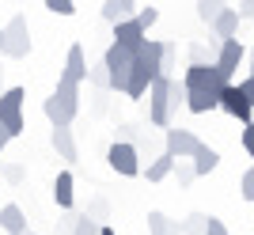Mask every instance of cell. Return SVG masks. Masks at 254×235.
<instances>
[{
  "mask_svg": "<svg viewBox=\"0 0 254 235\" xmlns=\"http://www.w3.org/2000/svg\"><path fill=\"white\" fill-rule=\"evenodd\" d=\"M0 87H4V68H0ZM0 95H4V91H0Z\"/></svg>",
  "mask_w": 254,
  "mask_h": 235,
  "instance_id": "obj_42",
  "label": "cell"
},
{
  "mask_svg": "<svg viewBox=\"0 0 254 235\" xmlns=\"http://www.w3.org/2000/svg\"><path fill=\"white\" fill-rule=\"evenodd\" d=\"M53 152L61 156L64 163H76V140H72V129H53Z\"/></svg>",
  "mask_w": 254,
  "mask_h": 235,
  "instance_id": "obj_19",
  "label": "cell"
},
{
  "mask_svg": "<svg viewBox=\"0 0 254 235\" xmlns=\"http://www.w3.org/2000/svg\"><path fill=\"white\" fill-rule=\"evenodd\" d=\"M23 99H27L23 87H8L0 95V125L8 129L11 137H19L23 129H27V121H23Z\"/></svg>",
  "mask_w": 254,
  "mask_h": 235,
  "instance_id": "obj_4",
  "label": "cell"
},
{
  "mask_svg": "<svg viewBox=\"0 0 254 235\" xmlns=\"http://www.w3.org/2000/svg\"><path fill=\"white\" fill-rule=\"evenodd\" d=\"M148 232L152 235H182L179 220H171L167 213H148Z\"/></svg>",
  "mask_w": 254,
  "mask_h": 235,
  "instance_id": "obj_22",
  "label": "cell"
},
{
  "mask_svg": "<svg viewBox=\"0 0 254 235\" xmlns=\"http://www.w3.org/2000/svg\"><path fill=\"white\" fill-rule=\"evenodd\" d=\"M239 140H243L247 156H254V121H251V125H243V137H239Z\"/></svg>",
  "mask_w": 254,
  "mask_h": 235,
  "instance_id": "obj_35",
  "label": "cell"
},
{
  "mask_svg": "<svg viewBox=\"0 0 254 235\" xmlns=\"http://www.w3.org/2000/svg\"><path fill=\"white\" fill-rule=\"evenodd\" d=\"M87 84H95V87H110V80H106V68H103V64L87 72Z\"/></svg>",
  "mask_w": 254,
  "mask_h": 235,
  "instance_id": "obj_33",
  "label": "cell"
},
{
  "mask_svg": "<svg viewBox=\"0 0 254 235\" xmlns=\"http://www.w3.org/2000/svg\"><path fill=\"white\" fill-rule=\"evenodd\" d=\"M106 163H110V171L126 175V178H137L140 175V152H137V144H129V140H114V144L106 148Z\"/></svg>",
  "mask_w": 254,
  "mask_h": 235,
  "instance_id": "obj_5",
  "label": "cell"
},
{
  "mask_svg": "<svg viewBox=\"0 0 254 235\" xmlns=\"http://www.w3.org/2000/svg\"><path fill=\"white\" fill-rule=\"evenodd\" d=\"M8 144H11V133L0 125V156H4V148H8Z\"/></svg>",
  "mask_w": 254,
  "mask_h": 235,
  "instance_id": "obj_39",
  "label": "cell"
},
{
  "mask_svg": "<svg viewBox=\"0 0 254 235\" xmlns=\"http://www.w3.org/2000/svg\"><path fill=\"white\" fill-rule=\"evenodd\" d=\"M224 8H228V4H209V0H205V4H197V19L212 27V23L220 19V11H224Z\"/></svg>",
  "mask_w": 254,
  "mask_h": 235,
  "instance_id": "obj_23",
  "label": "cell"
},
{
  "mask_svg": "<svg viewBox=\"0 0 254 235\" xmlns=\"http://www.w3.org/2000/svg\"><path fill=\"white\" fill-rule=\"evenodd\" d=\"M99 232H103V228H99V224H95V220H91L87 213H80V220H76L72 235H99Z\"/></svg>",
  "mask_w": 254,
  "mask_h": 235,
  "instance_id": "obj_27",
  "label": "cell"
},
{
  "mask_svg": "<svg viewBox=\"0 0 254 235\" xmlns=\"http://www.w3.org/2000/svg\"><path fill=\"white\" fill-rule=\"evenodd\" d=\"M247 57V46L239 42V38H232V42H220V54H216V72L232 84V72L239 68V61Z\"/></svg>",
  "mask_w": 254,
  "mask_h": 235,
  "instance_id": "obj_10",
  "label": "cell"
},
{
  "mask_svg": "<svg viewBox=\"0 0 254 235\" xmlns=\"http://www.w3.org/2000/svg\"><path fill=\"white\" fill-rule=\"evenodd\" d=\"M46 8H50L53 15H72L76 4H72V0H46Z\"/></svg>",
  "mask_w": 254,
  "mask_h": 235,
  "instance_id": "obj_31",
  "label": "cell"
},
{
  "mask_svg": "<svg viewBox=\"0 0 254 235\" xmlns=\"http://www.w3.org/2000/svg\"><path fill=\"white\" fill-rule=\"evenodd\" d=\"M251 76H254V54H251Z\"/></svg>",
  "mask_w": 254,
  "mask_h": 235,
  "instance_id": "obj_43",
  "label": "cell"
},
{
  "mask_svg": "<svg viewBox=\"0 0 254 235\" xmlns=\"http://www.w3.org/2000/svg\"><path fill=\"white\" fill-rule=\"evenodd\" d=\"M156 19H159V8H152V4L137 11V27H140L144 34H148V27H156Z\"/></svg>",
  "mask_w": 254,
  "mask_h": 235,
  "instance_id": "obj_26",
  "label": "cell"
},
{
  "mask_svg": "<svg viewBox=\"0 0 254 235\" xmlns=\"http://www.w3.org/2000/svg\"><path fill=\"white\" fill-rule=\"evenodd\" d=\"M186 110H190V114L220 110V95H216V91H186Z\"/></svg>",
  "mask_w": 254,
  "mask_h": 235,
  "instance_id": "obj_18",
  "label": "cell"
},
{
  "mask_svg": "<svg viewBox=\"0 0 254 235\" xmlns=\"http://www.w3.org/2000/svg\"><path fill=\"white\" fill-rule=\"evenodd\" d=\"M182 84H186V91H216L220 95L228 87V80L216 72V64H190L186 76H182Z\"/></svg>",
  "mask_w": 254,
  "mask_h": 235,
  "instance_id": "obj_7",
  "label": "cell"
},
{
  "mask_svg": "<svg viewBox=\"0 0 254 235\" xmlns=\"http://www.w3.org/2000/svg\"><path fill=\"white\" fill-rule=\"evenodd\" d=\"M239 91H243V95H247V103L254 107V76H247L243 84H239Z\"/></svg>",
  "mask_w": 254,
  "mask_h": 235,
  "instance_id": "obj_38",
  "label": "cell"
},
{
  "mask_svg": "<svg viewBox=\"0 0 254 235\" xmlns=\"http://www.w3.org/2000/svg\"><path fill=\"white\" fill-rule=\"evenodd\" d=\"M216 163H220V152H216V148H209V144H201V152L193 156V175L201 178V175L216 171Z\"/></svg>",
  "mask_w": 254,
  "mask_h": 235,
  "instance_id": "obj_21",
  "label": "cell"
},
{
  "mask_svg": "<svg viewBox=\"0 0 254 235\" xmlns=\"http://www.w3.org/2000/svg\"><path fill=\"white\" fill-rule=\"evenodd\" d=\"M175 163H179V160H171L167 152H163V156H156V160L144 167V178H148V182H163L171 171H175Z\"/></svg>",
  "mask_w": 254,
  "mask_h": 235,
  "instance_id": "obj_20",
  "label": "cell"
},
{
  "mask_svg": "<svg viewBox=\"0 0 254 235\" xmlns=\"http://www.w3.org/2000/svg\"><path fill=\"white\" fill-rule=\"evenodd\" d=\"M99 235H118V232H114V228H103V232H99Z\"/></svg>",
  "mask_w": 254,
  "mask_h": 235,
  "instance_id": "obj_41",
  "label": "cell"
},
{
  "mask_svg": "<svg viewBox=\"0 0 254 235\" xmlns=\"http://www.w3.org/2000/svg\"><path fill=\"white\" fill-rule=\"evenodd\" d=\"M133 61H137V64H148V68H156V72L163 76V42L148 38V42H144L137 54H133Z\"/></svg>",
  "mask_w": 254,
  "mask_h": 235,
  "instance_id": "obj_17",
  "label": "cell"
},
{
  "mask_svg": "<svg viewBox=\"0 0 254 235\" xmlns=\"http://www.w3.org/2000/svg\"><path fill=\"white\" fill-rule=\"evenodd\" d=\"M0 46H4V27H0Z\"/></svg>",
  "mask_w": 254,
  "mask_h": 235,
  "instance_id": "obj_44",
  "label": "cell"
},
{
  "mask_svg": "<svg viewBox=\"0 0 254 235\" xmlns=\"http://www.w3.org/2000/svg\"><path fill=\"white\" fill-rule=\"evenodd\" d=\"M239 11V19H254V4H243V8H235Z\"/></svg>",
  "mask_w": 254,
  "mask_h": 235,
  "instance_id": "obj_40",
  "label": "cell"
},
{
  "mask_svg": "<svg viewBox=\"0 0 254 235\" xmlns=\"http://www.w3.org/2000/svg\"><path fill=\"white\" fill-rule=\"evenodd\" d=\"M87 57H84V46H68V57H64V72L61 76H68L72 84H84L87 80Z\"/></svg>",
  "mask_w": 254,
  "mask_h": 235,
  "instance_id": "obj_14",
  "label": "cell"
},
{
  "mask_svg": "<svg viewBox=\"0 0 254 235\" xmlns=\"http://www.w3.org/2000/svg\"><path fill=\"white\" fill-rule=\"evenodd\" d=\"M179 107H186V84L171 80V118L179 114Z\"/></svg>",
  "mask_w": 254,
  "mask_h": 235,
  "instance_id": "obj_25",
  "label": "cell"
},
{
  "mask_svg": "<svg viewBox=\"0 0 254 235\" xmlns=\"http://www.w3.org/2000/svg\"><path fill=\"white\" fill-rule=\"evenodd\" d=\"M76 110H80V84H72L68 76H61L57 87H53V95L42 103V114L53 121V129H68Z\"/></svg>",
  "mask_w": 254,
  "mask_h": 235,
  "instance_id": "obj_1",
  "label": "cell"
},
{
  "mask_svg": "<svg viewBox=\"0 0 254 235\" xmlns=\"http://www.w3.org/2000/svg\"><path fill=\"white\" fill-rule=\"evenodd\" d=\"M0 228L8 235H31L27 232V213H23L19 205H4L0 209Z\"/></svg>",
  "mask_w": 254,
  "mask_h": 235,
  "instance_id": "obj_15",
  "label": "cell"
},
{
  "mask_svg": "<svg viewBox=\"0 0 254 235\" xmlns=\"http://www.w3.org/2000/svg\"><path fill=\"white\" fill-rule=\"evenodd\" d=\"M175 80V76H171ZM171 80L167 76H159L156 84H152V91H148V121L152 125H159V129H167L175 118H171Z\"/></svg>",
  "mask_w": 254,
  "mask_h": 235,
  "instance_id": "obj_3",
  "label": "cell"
},
{
  "mask_svg": "<svg viewBox=\"0 0 254 235\" xmlns=\"http://www.w3.org/2000/svg\"><path fill=\"white\" fill-rule=\"evenodd\" d=\"M212 34H216V42H232L235 34H239V11H235V8H224L220 19L212 23Z\"/></svg>",
  "mask_w": 254,
  "mask_h": 235,
  "instance_id": "obj_16",
  "label": "cell"
},
{
  "mask_svg": "<svg viewBox=\"0 0 254 235\" xmlns=\"http://www.w3.org/2000/svg\"><path fill=\"white\" fill-rule=\"evenodd\" d=\"M171 64H175V46L163 42V76H167V80H171Z\"/></svg>",
  "mask_w": 254,
  "mask_h": 235,
  "instance_id": "obj_36",
  "label": "cell"
},
{
  "mask_svg": "<svg viewBox=\"0 0 254 235\" xmlns=\"http://www.w3.org/2000/svg\"><path fill=\"white\" fill-rule=\"evenodd\" d=\"M205 228H209V216L193 213V216H186V224H182V235H205Z\"/></svg>",
  "mask_w": 254,
  "mask_h": 235,
  "instance_id": "obj_24",
  "label": "cell"
},
{
  "mask_svg": "<svg viewBox=\"0 0 254 235\" xmlns=\"http://www.w3.org/2000/svg\"><path fill=\"white\" fill-rule=\"evenodd\" d=\"M175 178H179V186L186 190V186L197 178V175H193V163H190V167H186V163H175Z\"/></svg>",
  "mask_w": 254,
  "mask_h": 235,
  "instance_id": "obj_30",
  "label": "cell"
},
{
  "mask_svg": "<svg viewBox=\"0 0 254 235\" xmlns=\"http://www.w3.org/2000/svg\"><path fill=\"white\" fill-rule=\"evenodd\" d=\"M76 220H80V213H68V216H61V220H57V235H72Z\"/></svg>",
  "mask_w": 254,
  "mask_h": 235,
  "instance_id": "obj_32",
  "label": "cell"
},
{
  "mask_svg": "<svg viewBox=\"0 0 254 235\" xmlns=\"http://www.w3.org/2000/svg\"><path fill=\"white\" fill-rule=\"evenodd\" d=\"M87 216H91L95 224H99V220H106V201H103V197H99V201H91V205H87Z\"/></svg>",
  "mask_w": 254,
  "mask_h": 235,
  "instance_id": "obj_34",
  "label": "cell"
},
{
  "mask_svg": "<svg viewBox=\"0 0 254 235\" xmlns=\"http://www.w3.org/2000/svg\"><path fill=\"white\" fill-rule=\"evenodd\" d=\"M99 11H103V19H106V23H114V27H118V23L137 19L140 4H133V0H106V4H103Z\"/></svg>",
  "mask_w": 254,
  "mask_h": 235,
  "instance_id": "obj_12",
  "label": "cell"
},
{
  "mask_svg": "<svg viewBox=\"0 0 254 235\" xmlns=\"http://www.w3.org/2000/svg\"><path fill=\"white\" fill-rule=\"evenodd\" d=\"M144 42H148V34L137 27V19L118 23V27H114V46H122V50H129V54H137Z\"/></svg>",
  "mask_w": 254,
  "mask_h": 235,
  "instance_id": "obj_11",
  "label": "cell"
},
{
  "mask_svg": "<svg viewBox=\"0 0 254 235\" xmlns=\"http://www.w3.org/2000/svg\"><path fill=\"white\" fill-rule=\"evenodd\" d=\"M53 201H57V209H72L76 205V178H72V171H61L57 178H53Z\"/></svg>",
  "mask_w": 254,
  "mask_h": 235,
  "instance_id": "obj_13",
  "label": "cell"
},
{
  "mask_svg": "<svg viewBox=\"0 0 254 235\" xmlns=\"http://www.w3.org/2000/svg\"><path fill=\"white\" fill-rule=\"evenodd\" d=\"M239 193H243V201H254V167L243 171V178H239Z\"/></svg>",
  "mask_w": 254,
  "mask_h": 235,
  "instance_id": "obj_28",
  "label": "cell"
},
{
  "mask_svg": "<svg viewBox=\"0 0 254 235\" xmlns=\"http://www.w3.org/2000/svg\"><path fill=\"white\" fill-rule=\"evenodd\" d=\"M220 110H224V114H232V118H239L243 125H251V114H254V107L247 103V95L239 91V84H228L220 91Z\"/></svg>",
  "mask_w": 254,
  "mask_h": 235,
  "instance_id": "obj_9",
  "label": "cell"
},
{
  "mask_svg": "<svg viewBox=\"0 0 254 235\" xmlns=\"http://www.w3.org/2000/svg\"><path fill=\"white\" fill-rule=\"evenodd\" d=\"M27 50H31V27H27L23 15H11L4 23V46H0V54L4 57H27Z\"/></svg>",
  "mask_w": 254,
  "mask_h": 235,
  "instance_id": "obj_6",
  "label": "cell"
},
{
  "mask_svg": "<svg viewBox=\"0 0 254 235\" xmlns=\"http://www.w3.org/2000/svg\"><path fill=\"white\" fill-rule=\"evenodd\" d=\"M205 235H232V232L224 228V220H216V216H209V228H205Z\"/></svg>",
  "mask_w": 254,
  "mask_h": 235,
  "instance_id": "obj_37",
  "label": "cell"
},
{
  "mask_svg": "<svg viewBox=\"0 0 254 235\" xmlns=\"http://www.w3.org/2000/svg\"><path fill=\"white\" fill-rule=\"evenodd\" d=\"M171 160H193L197 152H201V140L193 137L190 129H167V148H163Z\"/></svg>",
  "mask_w": 254,
  "mask_h": 235,
  "instance_id": "obj_8",
  "label": "cell"
},
{
  "mask_svg": "<svg viewBox=\"0 0 254 235\" xmlns=\"http://www.w3.org/2000/svg\"><path fill=\"white\" fill-rule=\"evenodd\" d=\"M103 68H106V80H110V91H126L129 72H133V54L110 42L103 54Z\"/></svg>",
  "mask_w": 254,
  "mask_h": 235,
  "instance_id": "obj_2",
  "label": "cell"
},
{
  "mask_svg": "<svg viewBox=\"0 0 254 235\" xmlns=\"http://www.w3.org/2000/svg\"><path fill=\"white\" fill-rule=\"evenodd\" d=\"M0 175H4V178H8L11 186H19V182H23V175H27V171H23L19 163H4V167H0Z\"/></svg>",
  "mask_w": 254,
  "mask_h": 235,
  "instance_id": "obj_29",
  "label": "cell"
}]
</instances>
